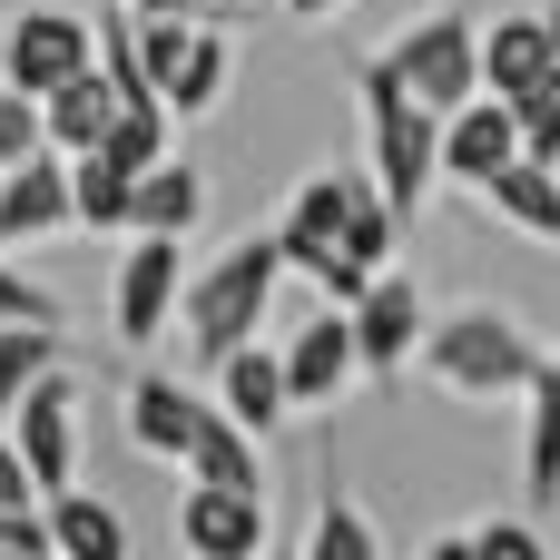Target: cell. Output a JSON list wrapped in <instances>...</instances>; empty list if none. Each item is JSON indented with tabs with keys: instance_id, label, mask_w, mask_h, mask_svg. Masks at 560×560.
Wrapping results in <instances>:
<instances>
[{
	"instance_id": "6da1fadb",
	"label": "cell",
	"mask_w": 560,
	"mask_h": 560,
	"mask_svg": "<svg viewBox=\"0 0 560 560\" xmlns=\"http://www.w3.org/2000/svg\"><path fill=\"white\" fill-rule=\"evenodd\" d=\"M541 364V325L502 295H463V305H423V335H413V364L433 394L453 404H512Z\"/></svg>"
},
{
	"instance_id": "7a4b0ae2",
	"label": "cell",
	"mask_w": 560,
	"mask_h": 560,
	"mask_svg": "<svg viewBox=\"0 0 560 560\" xmlns=\"http://www.w3.org/2000/svg\"><path fill=\"white\" fill-rule=\"evenodd\" d=\"M276 285H285V256H276V236L266 226H246L236 246H217L207 266H187L177 276V335H187V354L197 364H217L226 345H246L256 325H266V305H276Z\"/></svg>"
},
{
	"instance_id": "3957f363",
	"label": "cell",
	"mask_w": 560,
	"mask_h": 560,
	"mask_svg": "<svg viewBox=\"0 0 560 560\" xmlns=\"http://www.w3.org/2000/svg\"><path fill=\"white\" fill-rule=\"evenodd\" d=\"M354 89H364V138H374V167H364V177H374V187H384V207L413 226V217H423V197L443 187V158H433V108H423V98H413V89H404L374 49L354 59Z\"/></svg>"
},
{
	"instance_id": "277c9868",
	"label": "cell",
	"mask_w": 560,
	"mask_h": 560,
	"mask_svg": "<svg viewBox=\"0 0 560 560\" xmlns=\"http://www.w3.org/2000/svg\"><path fill=\"white\" fill-rule=\"evenodd\" d=\"M0 433H10V453L30 463V492H59V482H79V443H89L79 374H69V364H49L39 384H20V394L0 404Z\"/></svg>"
},
{
	"instance_id": "5b68a950",
	"label": "cell",
	"mask_w": 560,
	"mask_h": 560,
	"mask_svg": "<svg viewBox=\"0 0 560 560\" xmlns=\"http://www.w3.org/2000/svg\"><path fill=\"white\" fill-rule=\"evenodd\" d=\"M472 30H482V20H472L463 0H443V10H423L413 30H394L374 59H384V69H394L433 118H443L453 98H472V89H482V69H472Z\"/></svg>"
},
{
	"instance_id": "8992f818",
	"label": "cell",
	"mask_w": 560,
	"mask_h": 560,
	"mask_svg": "<svg viewBox=\"0 0 560 560\" xmlns=\"http://www.w3.org/2000/svg\"><path fill=\"white\" fill-rule=\"evenodd\" d=\"M276 541V512H266V482H197L177 492V551L187 560H266Z\"/></svg>"
},
{
	"instance_id": "52a82bcc",
	"label": "cell",
	"mask_w": 560,
	"mask_h": 560,
	"mask_svg": "<svg viewBox=\"0 0 560 560\" xmlns=\"http://www.w3.org/2000/svg\"><path fill=\"white\" fill-rule=\"evenodd\" d=\"M345 325H354V374H364V384H404L413 335H423V285H413L404 266H374L364 295L345 305Z\"/></svg>"
},
{
	"instance_id": "ba28073f",
	"label": "cell",
	"mask_w": 560,
	"mask_h": 560,
	"mask_svg": "<svg viewBox=\"0 0 560 560\" xmlns=\"http://www.w3.org/2000/svg\"><path fill=\"white\" fill-rule=\"evenodd\" d=\"M69 69H89V20H79V10H59V0L10 10V30H0V79L39 98V89H59Z\"/></svg>"
},
{
	"instance_id": "9c48e42d",
	"label": "cell",
	"mask_w": 560,
	"mask_h": 560,
	"mask_svg": "<svg viewBox=\"0 0 560 560\" xmlns=\"http://www.w3.org/2000/svg\"><path fill=\"white\" fill-rule=\"evenodd\" d=\"M433 158H443V187H482L502 158H522V118H512V98H492V89H472V98H453L443 118H433Z\"/></svg>"
},
{
	"instance_id": "30bf717a",
	"label": "cell",
	"mask_w": 560,
	"mask_h": 560,
	"mask_svg": "<svg viewBox=\"0 0 560 560\" xmlns=\"http://www.w3.org/2000/svg\"><path fill=\"white\" fill-rule=\"evenodd\" d=\"M177 236H138L128 226V256H118V285H108V325H118V345H158L167 335V315H177Z\"/></svg>"
},
{
	"instance_id": "8fae6325",
	"label": "cell",
	"mask_w": 560,
	"mask_h": 560,
	"mask_svg": "<svg viewBox=\"0 0 560 560\" xmlns=\"http://www.w3.org/2000/svg\"><path fill=\"white\" fill-rule=\"evenodd\" d=\"M276 364H285V404L295 413H325V404H345L364 374H354V325H345V305H325V315H305L285 345H276Z\"/></svg>"
},
{
	"instance_id": "7c38bea8",
	"label": "cell",
	"mask_w": 560,
	"mask_h": 560,
	"mask_svg": "<svg viewBox=\"0 0 560 560\" xmlns=\"http://www.w3.org/2000/svg\"><path fill=\"white\" fill-rule=\"evenodd\" d=\"M59 226H69V158L39 138V148H20L0 167V256L10 246H49Z\"/></svg>"
},
{
	"instance_id": "4fadbf2b",
	"label": "cell",
	"mask_w": 560,
	"mask_h": 560,
	"mask_svg": "<svg viewBox=\"0 0 560 560\" xmlns=\"http://www.w3.org/2000/svg\"><path fill=\"white\" fill-rule=\"evenodd\" d=\"M226 79H236V39L187 10V30H177V49H167V69H158V108H167V118H217V108H226Z\"/></svg>"
},
{
	"instance_id": "5bb4252c",
	"label": "cell",
	"mask_w": 560,
	"mask_h": 560,
	"mask_svg": "<svg viewBox=\"0 0 560 560\" xmlns=\"http://www.w3.org/2000/svg\"><path fill=\"white\" fill-rule=\"evenodd\" d=\"M207 374H217V394H207V404H217L226 423H246L256 443L295 423V404H285V364H276V345H256V335H246V345H226V354H217Z\"/></svg>"
},
{
	"instance_id": "9a60e30c",
	"label": "cell",
	"mask_w": 560,
	"mask_h": 560,
	"mask_svg": "<svg viewBox=\"0 0 560 560\" xmlns=\"http://www.w3.org/2000/svg\"><path fill=\"white\" fill-rule=\"evenodd\" d=\"M512 404H522V492H532V512H551L560 502V345H541V364Z\"/></svg>"
},
{
	"instance_id": "2e32d148",
	"label": "cell",
	"mask_w": 560,
	"mask_h": 560,
	"mask_svg": "<svg viewBox=\"0 0 560 560\" xmlns=\"http://www.w3.org/2000/svg\"><path fill=\"white\" fill-rule=\"evenodd\" d=\"M128 226H138V236H177V246H187V236L207 226V167H187L177 148H167V158H148V167H138V187H128Z\"/></svg>"
},
{
	"instance_id": "e0dca14e",
	"label": "cell",
	"mask_w": 560,
	"mask_h": 560,
	"mask_svg": "<svg viewBox=\"0 0 560 560\" xmlns=\"http://www.w3.org/2000/svg\"><path fill=\"white\" fill-rule=\"evenodd\" d=\"M39 522H49V560H128V512L98 502L89 482L39 492Z\"/></svg>"
},
{
	"instance_id": "ac0fdd59",
	"label": "cell",
	"mask_w": 560,
	"mask_h": 560,
	"mask_svg": "<svg viewBox=\"0 0 560 560\" xmlns=\"http://www.w3.org/2000/svg\"><path fill=\"white\" fill-rule=\"evenodd\" d=\"M472 197H482L502 226H522L532 246H560V167H541L532 148H522V158H502V167H492Z\"/></svg>"
},
{
	"instance_id": "d6986e66",
	"label": "cell",
	"mask_w": 560,
	"mask_h": 560,
	"mask_svg": "<svg viewBox=\"0 0 560 560\" xmlns=\"http://www.w3.org/2000/svg\"><path fill=\"white\" fill-rule=\"evenodd\" d=\"M551 59H560V49L541 39V10H492V30H472V69H482L492 98H522Z\"/></svg>"
},
{
	"instance_id": "ffe728a7",
	"label": "cell",
	"mask_w": 560,
	"mask_h": 560,
	"mask_svg": "<svg viewBox=\"0 0 560 560\" xmlns=\"http://www.w3.org/2000/svg\"><path fill=\"white\" fill-rule=\"evenodd\" d=\"M197 413H207V394L177 384V374H138V384H128V443H138L148 463H177L187 433H197Z\"/></svg>"
},
{
	"instance_id": "44dd1931",
	"label": "cell",
	"mask_w": 560,
	"mask_h": 560,
	"mask_svg": "<svg viewBox=\"0 0 560 560\" xmlns=\"http://www.w3.org/2000/svg\"><path fill=\"white\" fill-rule=\"evenodd\" d=\"M108 108H118V89H108V79H98V59H89V69H69L59 89H39V138L69 158V148H89V138L108 128Z\"/></svg>"
},
{
	"instance_id": "7402d4cb",
	"label": "cell",
	"mask_w": 560,
	"mask_h": 560,
	"mask_svg": "<svg viewBox=\"0 0 560 560\" xmlns=\"http://www.w3.org/2000/svg\"><path fill=\"white\" fill-rule=\"evenodd\" d=\"M128 187H138L128 158H108V148H69V226H108V236H128Z\"/></svg>"
},
{
	"instance_id": "603a6c76",
	"label": "cell",
	"mask_w": 560,
	"mask_h": 560,
	"mask_svg": "<svg viewBox=\"0 0 560 560\" xmlns=\"http://www.w3.org/2000/svg\"><path fill=\"white\" fill-rule=\"evenodd\" d=\"M177 472H197V482H266V443L207 404L197 433H187V453H177Z\"/></svg>"
},
{
	"instance_id": "cb8c5ba5",
	"label": "cell",
	"mask_w": 560,
	"mask_h": 560,
	"mask_svg": "<svg viewBox=\"0 0 560 560\" xmlns=\"http://www.w3.org/2000/svg\"><path fill=\"white\" fill-rule=\"evenodd\" d=\"M305 560H384V532H374V512L345 492V482H325L315 492V522H305Z\"/></svg>"
},
{
	"instance_id": "d4e9b609",
	"label": "cell",
	"mask_w": 560,
	"mask_h": 560,
	"mask_svg": "<svg viewBox=\"0 0 560 560\" xmlns=\"http://www.w3.org/2000/svg\"><path fill=\"white\" fill-rule=\"evenodd\" d=\"M423 551H433V560H463V551H492V560H541V551H551V532H541L532 512H482V522H453V532H433Z\"/></svg>"
},
{
	"instance_id": "484cf974",
	"label": "cell",
	"mask_w": 560,
	"mask_h": 560,
	"mask_svg": "<svg viewBox=\"0 0 560 560\" xmlns=\"http://www.w3.org/2000/svg\"><path fill=\"white\" fill-rule=\"evenodd\" d=\"M89 148H108V158L148 167V158H167V148H177V118H167L158 98H118V108H108V128H98Z\"/></svg>"
},
{
	"instance_id": "4316f807",
	"label": "cell",
	"mask_w": 560,
	"mask_h": 560,
	"mask_svg": "<svg viewBox=\"0 0 560 560\" xmlns=\"http://www.w3.org/2000/svg\"><path fill=\"white\" fill-rule=\"evenodd\" d=\"M49 364H69V335H59V325H0V404H10L20 384H39Z\"/></svg>"
},
{
	"instance_id": "83f0119b",
	"label": "cell",
	"mask_w": 560,
	"mask_h": 560,
	"mask_svg": "<svg viewBox=\"0 0 560 560\" xmlns=\"http://www.w3.org/2000/svg\"><path fill=\"white\" fill-rule=\"evenodd\" d=\"M512 118H522V148H532L541 167H560V59L522 89V98H512Z\"/></svg>"
},
{
	"instance_id": "f1b7e54d",
	"label": "cell",
	"mask_w": 560,
	"mask_h": 560,
	"mask_svg": "<svg viewBox=\"0 0 560 560\" xmlns=\"http://www.w3.org/2000/svg\"><path fill=\"white\" fill-rule=\"evenodd\" d=\"M69 305L39 285V276H20V266H0V325H59Z\"/></svg>"
},
{
	"instance_id": "f546056e",
	"label": "cell",
	"mask_w": 560,
	"mask_h": 560,
	"mask_svg": "<svg viewBox=\"0 0 560 560\" xmlns=\"http://www.w3.org/2000/svg\"><path fill=\"white\" fill-rule=\"evenodd\" d=\"M0 560H49V522H39V502H0Z\"/></svg>"
},
{
	"instance_id": "4dcf8cb0",
	"label": "cell",
	"mask_w": 560,
	"mask_h": 560,
	"mask_svg": "<svg viewBox=\"0 0 560 560\" xmlns=\"http://www.w3.org/2000/svg\"><path fill=\"white\" fill-rule=\"evenodd\" d=\"M20 148H39V98H30V89H10V79H0V167H10V158H20Z\"/></svg>"
},
{
	"instance_id": "1f68e13d",
	"label": "cell",
	"mask_w": 560,
	"mask_h": 560,
	"mask_svg": "<svg viewBox=\"0 0 560 560\" xmlns=\"http://www.w3.org/2000/svg\"><path fill=\"white\" fill-rule=\"evenodd\" d=\"M0 502H39V492H30V463L10 453V433H0Z\"/></svg>"
},
{
	"instance_id": "d6a6232c",
	"label": "cell",
	"mask_w": 560,
	"mask_h": 560,
	"mask_svg": "<svg viewBox=\"0 0 560 560\" xmlns=\"http://www.w3.org/2000/svg\"><path fill=\"white\" fill-rule=\"evenodd\" d=\"M354 0H285V20H345Z\"/></svg>"
},
{
	"instance_id": "836d02e7",
	"label": "cell",
	"mask_w": 560,
	"mask_h": 560,
	"mask_svg": "<svg viewBox=\"0 0 560 560\" xmlns=\"http://www.w3.org/2000/svg\"><path fill=\"white\" fill-rule=\"evenodd\" d=\"M541 39H551V49H560V0H541Z\"/></svg>"
},
{
	"instance_id": "e575fe53",
	"label": "cell",
	"mask_w": 560,
	"mask_h": 560,
	"mask_svg": "<svg viewBox=\"0 0 560 560\" xmlns=\"http://www.w3.org/2000/svg\"><path fill=\"white\" fill-rule=\"evenodd\" d=\"M128 10H197V0H128Z\"/></svg>"
}]
</instances>
